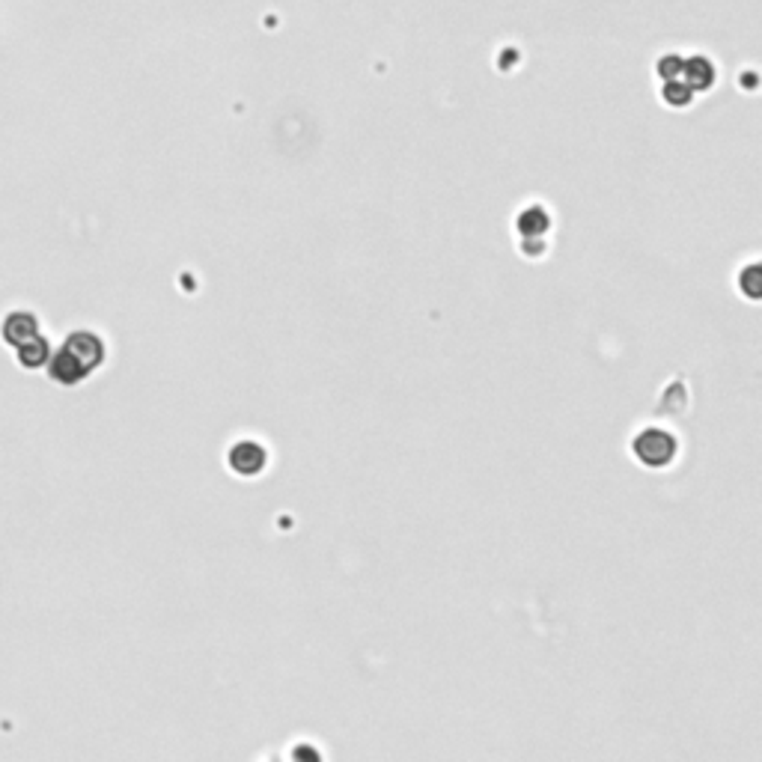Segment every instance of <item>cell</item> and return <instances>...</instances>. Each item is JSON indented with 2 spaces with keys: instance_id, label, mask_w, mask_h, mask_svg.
Wrapping results in <instances>:
<instances>
[{
  "instance_id": "cell-1",
  "label": "cell",
  "mask_w": 762,
  "mask_h": 762,
  "mask_svg": "<svg viewBox=\"0 0 762 762\" xmlns=\"http://www.w3.org/2000/svg\"><path fill=\"white\" fill-rule=\"evenodd\" d=\"M676 438L670 435L667 429H658V426H650V429H643L641 435L635 438V456L641 458L643 465H650V468H665V465L673 462L676 456Z\"/></svg>"
},
{
  "instance_id": "cell-2",
  "label": "cell",
  "mask_w": 762,
  "mask_h": 762,
  "mask_svg": "<svg viewBox=\"0 0 762 762\" xmlns=\"http://www.w3.org/2000/svg\"><path fill=\"white\" fill-rule=\"evenodd\" d=\"M63 349L69 351V355L75 358L87 373L96 370V366L102 364V358H104V343L98 340L96 334H89V331H75L69 340H65Z\"/></svg>"
},
{
  "instance_id": "cell-3",
  "label": "cell",
  "mask_w": 762,
  "mask_h": 762,
  "mask_svg": "<svg viewBox=\"0 0 762 762\" xmlns=\"http://www.w3.org/2000/svg\"><path fill=\"white\" fill-rule=\"evenodd\" d=\"M229 468L244 477H253L266 468V447H259L257 441H239L229 450Z\"/></svg>"
},
{
  "instance_id": "cell-4",
  "label": "cell",
  "mask_w": 762,
  "mask_h": 762,
  "mask_svg": "<svg viewBox=\"0 0 762 762\" xmlns=\"http://www.w3.org/2000/svg\"><path fill=\"white\" fill-rule=\"evenodd\" d=\"M682 78H685V84L697 93V89H709L715 84L718 72L709 57H688V60H682Z\"/></svg>"
},
{
  "instance_id": "cell-5",
  "label": "cell",
  "mask_w": 762,
  "mask_h": 762,
  "mask_svg": "<svg viewBox=\"0 0 762 762\" xmlns=\"http://www.w3.org/2000/svg\"><path fill=\"white\" fill-rule=\"evenodd\" d=\"M36 334H39V322L30 313H12L4 325V337L10 340L12 346H21L24 340L36 337Z\"/></svg>"
},
{
  "instance_id": "cell-6",
  "label": "cell",
  "mask_w": 762,
  "mask_h": 762,
  "mask_svg": "<svg viewBox=\"0 0 762 762\" xmlns=\"http://www.w3.org/2000/svg\"><path fill=\"white\" fill-rule=\"evenodd\" d=\"M19 349V360L24 366H42V364H48V358H51V351H48V343L39 337H30V340H24L21 346H15Z\"/></svg>"
},
{
  "instance_id": "cell-7",
  "label": "cell",
  "mask_w": 762,
  "mask_h": 762,
  "mask_svg": "<svg viewBox=\"0 0 762 762\" xmlns=\"http://www.w3.org/2000/svg\"><path fill=\"white\" fill-rule=\"evenodd\" d=\"M548 227H551V218L545 215V209L530 206L527 212H521V218H519V229H521L524 235H527V239H539V235H543Z\"/></svg>"
},
{
  "instance_id": "cell-8",
  "label": "cell",
  "mask_w": 762,
  "mask_h": 762,
  "mask_svg": "<svg viewBox=\"0 0 762 762\" xmlns=\"http://www.w3.org/2000/svg\"><path fill=\"white\" fill-rule=\"evenodd\" d=\"M661 98H665L667 104H673V108H685V104L694 102V89L685 84V81L679 78H670L665 89H661Z\"/></svg>"
},
{
  "instance_id": "cell-9",
  "label": "cell",
  "mask_w": 762,
  "mask_h": 762,
  "mask_svg": "<svg viewBox=\"0 0 762 762\" xmlns=\"http://www.w3.org/2000/svg\"><path fill=\"white\" fill-rule=\"evenodd\" d=\"M658 75L665 78V81L682 75V57H679V54L661 57V63H658Z\"/></svg>"
},
{
  "instance_id": "cell-10",
  "label": "cell",
  "mask_w": 762,
  "mask_h": 762,
  "mask_svg": "<svg viewBox=\"0 0 762 762\" xmlns=\"http://www.w3.org/2000/svg\"><path fill=\"white\" fill-rule=\"evenodd\" d=\"M757 274H759V268L757 266H750L748 272L742 274V283H744V292L750 295V298H757L759 295V289H757Z\"/></svg>"
}]
</instances>
